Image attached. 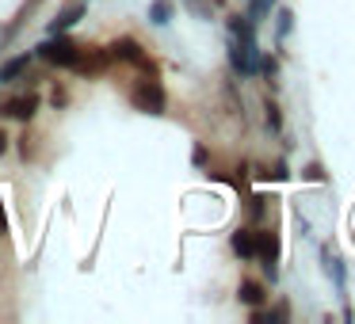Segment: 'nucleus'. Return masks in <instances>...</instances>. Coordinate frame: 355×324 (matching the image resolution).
Here are the masks:
<instances>
[{"mask_svg": "<svg viewBox=\"0 0 355 324\" xmlns=\"http://www.w3.org/2000/svg\"><path fill=\"white\" fill-rule=\"evenodd\" d=\"M80 50H85V42L73 39V31H62V35H46L31 54H35V62L50 65V69H73Z\"/></svg>", "mask_w": 355, "mask_h": 324, "instance_id": "1", "label": "nucleus"}, {"mask_svg": "<svg viewBox=\"0 0 355 324\" xmlns=\"http://www.w3.org/2000/svg\"><path fill=\"white\" fill-rule=\"evenodd\" d=\"M126 100H130V107L138 111V115H149V118L168 115V92H164L161 77H146V73H141V77L130 84Z\"/></svg>", "mask_w": 355, "mask_h": 324, "instance_id": "2", "label": "nucleus"}, {"mask_svg": "<svg viewBox=\"0 0 355 324\" xmlns=\"http://www.w3.org/2000/svg\"><path fill=\"white\" fill-rule=\"evenodd\" d=\"M107 50H111V62L115 65H130V69L146 73V77H161V65L149 57L146 42L134 39V35H119V39H111Z\"/></svg>", "mask_w": 355, "mask_h": 324, "instance_id": "3", "label": "nucleus"}, {"mask_svg": "<svg viewBox=\"0 0 355 324\" xmlns=\"http://www.w3.org/2000/svg\"><path fill=\"white\" fill-rule=\"evenodd\" d=\"M42 111V96L35 88H24V92H12L0 100V123H19V126H31L35 115Z\"/></svg>", "mask_w": 355, "mask_h": 324, "instance_id": "4", "label": "nucleus"}, {"mask_svg": "<svg viewBox=\"0 0 355 324\" xmlns=\"http://www.w3.org/2000/svg\"><path fill=\"white\" fill-rule=\"evenodd\" d=\"M225 57H230V69L233 77H256V65H260V42H241L230 39L225 42Z\"/></svg>", "mask_w": 355, "mask_h": 324, "instance_id": "5", "label": "nucleus"}, {"mask_svg": "<svg viewBox=\"0 0 355 324\" xmlns=\"http://www.w3.org/2000/svg\"><path fill=\"white\" fill-rule=\"evenodd\" d=\"M111 50L107 46H88L85 42V50H80V57H77V65H73V77H80V80H96V77H103V73L111 69Z\"/></svg>", "mask_w": 355, "mask_h": 324, "instance_id": "6", "label": "nucleus"}, {"mask_svg": "<svg viewBox=\"0 0 355 324\" xmlns=\"http://www.w3.org/2000/svg\"><path fill=\"white\" fill-rule=\"evenodd\" d=\"M42 4H46V0H19V8L12 12V19H8L4 27H0V54L8 50V42H16V39H19V31H24V27L31 24L35 16H39Z\"/></svg>", "mask_w": 355, "mask_h": 324, "instance_id": "7", "label": "nucleus"}, {"mask_svg": "<svg viewBox=\"0 0 355 324\" xmlns=\"http://www.w3.org/2000/svg\"><path fill=\"white\" fill-rule=\"evenodd\" d=\"M88 16V0H65L62 8H58V16L46 24V35H62V31H73V27L80 24V19Z\"/></svg>", "mask_w": 355, "mask_h": 324, "instance_id": "8", "label": "nucleus"}, {"mask_svg": "<svg viewBox=\"0 0 355 324\" xmlns=\"http://www.w3.org/2000/svg\"><path fill=\"white\" fill-rule=\"evenodd\" d=\"M237 301H241L245 309L268 305V301H271L268 282H263V278H241V282H237Z\"/></svg>", "mask_w": 355, "mask_h": 324, "instance_id": "9", "label": "nucleus"}, {"mask_svg": "<svg viewBox=\"0 0 355 324\" xmlns=\"http://www.w3.org/2000/svg\"><path fill=\"white\" fill-rule=\"evenodd\" d=\"M279 233L268 229V225H256V263H279Z\"/></svg>", "mask_w": 355, "mask_h": 324, "instance_id": "10", "label": "nucleus"}, {"mask_svg": "<svg viewBox=\"0 0 355 324\" xmlns=\"http://www.w3.org/2000/svg\"><path fill=\"white\" fill-rule=\"evenodd\" d=\"M230 248H233V255L245 260V263L256 260V225H241V229H233Z\"/></svg>", "mask_w": 355, "mask_h": 324, "instance_id": "11", "label": "nucleus"}, {"mask_svg": "<svg viewBox=\"0 0 355 324\" xmlns=\"http://www.w3.org/2000/svg\"><path fill=\"white\" fill-rule=\"evenodd\" d=\"M35 65V54L31 50H24V54H16V57H4L0 62V84H12V80H19L27 69Z\"/></svg>", "mask_w": 355, "mask_h": 324, "instance_id": "12", "label": "nucleus"}, {"mask_svg": "<svg viewBox=\"0 0 355 324\" xmlns=\"http://www.w3.org/2000/svg\"><path fill=\"white\" fill-rule=\"evenodd\" d=\"M225 35L241 42H256V24L245 16V12H225Z\"/></svg>", "mask_w": 355, "mask_h": 324, "instance_id": "13", "label": "nucleus"}, {"mask_svg": "<svg viewBox=\"0 0 355 324\" xmlns=\"http://www.w3.org/2000/svg\"><path fill=\"white\" fill-rule=\"evenodd\" d=\"M172 19H176V0H149V8H146L149 27H168Z\"/></svg>", "mask_w": 355, "mask_h": 324, "instance_id": "14", "label": "nucleus"}, {"mask_svg": "<svg viewBox=\"0 0 355 324\" xmlns=\"http://www.w3.org/2000/svg\"><path fill=\"white\" fill-rule=\"evenodd\" d=\"M321 260H324V271H329V278L336 282L340 298H347V275H344V263H340V255L332 252V248H321Z\"/></svg>", "mask_w": 355, "mask_h": 324, "instance_id": "15", "label": "nucleus"}, {"mask_svg": "<svg viewBox=\"0 0 355 324\" xmlns=\"http://www.w3.org/2000/svg\"><path fill=\"white\" fill-rule=\"evenodd\" d=\"M256 77H263V80H268V88L275 92V88H279V57H275V54H263V50H260V65H256Z\"/></svg>", "mask_w": 355, "mask_h": 324, "instance_id": "16", "label": "nucleus"}, {"mask_svg": "<svg viewBox=\"0 0 355 324\" xmlns=\"http://www.w3.org/2000/svg\"><path fill=\"white\" fill-rule=\"evenodd\" d=\"M180 8H184L191 19H202V24H210V19H214V12H218L210 0H180Z\"/></svg>", "mask_w": 355, "mask_h": 324, "instance_id": "17", "label": "nucleus"}, {"mask_svg": "<svg viewBox=\"0 0 355 324\" xmlns=\"http://www.w3.org/2000/svg\"><path fill=\"white\" fill-rule=\"evenodd\" d=\"M268 195H245V210H248V222L260 225L263 217H268Z\"/></svg>", "mask_w": 355, "mask_h": 324, "instance_id": "18", "label": "nucleus"}, {"mask_svg": "<svg viewBox=\"0 0 355 324\" xmlns=\"http://www.w3.org/2000/svg\"><path fill=\"white\" fill-rule=\"evenodd\" d=\"M263 123H268L271 134H283V107L271 96H263Z\"/></svg>", "mask_w": 355, "mask_h": 324, "instance_id": "19", "label": "nucleus"}, {"mask_svg": "<svg viewBox=\"0 0 355 324\" xmlns=\"http://www.w3.org/2000/svg\"><path fill=\"white\" fill-rule=\"evenodd\" d=\"M294 31V12L291 8H275V42L283 46L286 42V35Z\"/></svg>", "mask_w": 355, "mask_h": 324, "instance_id": "20", "label": "nucleus"}, {"mask_svg": "<svg viewBox=\"0 0 355 324\" xmlns=\"http://www.w3.org/2000/svg\"><path fill=\"white\" fill-rule=\"evenodd\" d=\"M35 141H39V138H35L31 130H24L19 138H12V149L19 153V161H27V164L35 161Z\"/></svg>", "mask_w": 355, "mask_h": 324, "instance_id": "21", "label": "nucleus"}, {"mask_svg": "<svg viewBox=\"0 0 355 324\" xmlns=\"http://www.w3.org/2000/svg\"><path fill=\"white\" fill-rule=\"evenodd\" d=\"M46 103H50L54 111H65V107H69V92H65V84H62V80H54V84H50Z\"/></svg>", "mask_w": 355, "mask_h": 324, "instance_id": "22", "label": "nucleus"}, {"mask_svg": "<svg viewBox=\"0 0 355 324\" xmlns=\"http://www.w3.org/2000/svg\"><path fill=\"white\" fill-rule=\"evenodd\" d=\"M268 313H271V324H286V321H291V301H286V298H279L275 305L268 309Z\"/></svg>", "mask_w": 355, "mask_h": 324, "instance_id": "23", "label": "nucleus"}, {"mask_svg": "<svg viewBox=\"0 0 355 324\" xmlns=\"http://www.w3.org/2000/svg\"><path fill=\"white\" fill-rule=\"evenodd\" d=\"M263 179H275V183H283V179H291V168H286V161H275L271 168H263Z\"/></svg>", "mask_w": 355, "mask_h": 324, "instance_id": "24", "label": "nucleus"}, {"mask_svg": "<svg viewBox=\"0 0 355 324\" xmlns=\"http://www.w3.org/2000/svg\"><path fill=\"white\" fill-rule=\"evenodd\" d=\"M302 179H306V183H324L329 176H324V168L313 161V164H306V168H302Z\"/></svg>", "mask_w": 355, "mask_h": 324, "instance_id": "25", "label": "nucleus"}, {"mask_svg": "<svg viewBox=\"0 0 355 324\" xmlns=\"http://www.w3.org/2000/svg\"><path fill=\"white\" fill-rule=\"evenodd\" d=\"M207 161H210L207 145H202V141H195V149H191V164H195V168H207Z\"/></svg>", "mask_w": 355, "mask_h": 324, "instance_id": "26", "label": "nucleus"}, {"mask_svg": "<svg viewBox=\"0 0 355 324\" xmlns=\"http://www.w3.org/2000/svg\"><path fill=\"white\" fill-rule=\"evenodd\" d=\"M12 153V134H8V123H0V156Z\"/></svg>", "mask_w": 355, "mask_h": 324, "instance_id": "27", "label": "nucleus"}, {"mask_svg": "<svg viewBox=\"0 0 355 324\" xmlns=\"http://www.w3.org/2000/svg\"><path fill=\"white\" fill-rule=\"evenodd\" d=\"M12 233V222H8V210H4V199H0V237Z\"/></svg>", "mask_w": 355, "mask_h": 324, "instance_id": "28", "label": "nucleus"}, {"mask_svg": "<svg viewBox=\"0 0 355 324\" xmlns=\"http://www.w3.org/2000/svg\"><path fill=\"white\" fill-rule=\"evenodd\" d=\"M210 4H214V8H225V4H230V0H210Z\"/></svg>", "mask_w": 355, "mask_h": 324, "instance_id": "29", "label": "nucleus"}]
</instances>
